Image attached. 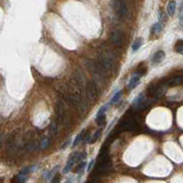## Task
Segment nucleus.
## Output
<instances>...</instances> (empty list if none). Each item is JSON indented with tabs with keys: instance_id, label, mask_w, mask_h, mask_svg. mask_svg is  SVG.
Wrapping results in <instances>:
<instances>
[{
	"instance_id": "nucleus-19",
	"label": "nucleus",
	"mask_w": 183,
	"mask_h": 183,
	"mask_svg": "<svg viewBox=\"0 0 183 183\" xmlns=\"http://www.w3.org/2000/svg\"><path fill=\"white\" fill-rule=\"evenodd\" d=\"M41 148H47L48 145H49V139L48 138H43L42 141H41Z\"/></svg>"
},
{
	"instance_id": "nucleus-2",
	"label": "nucleus",
	"mask_w": 183,
	"mask_h": 183,
	"mask_svg": "<svg viewBox=\"0 0 183 183\" xmlns=\"http://www.w3.org/2000/svg\"><path fill=\"white\" fill-rule=\"evenodd\" d=\"M97 87L96 85L94 84V82H87L86 84V87H85V91H86V94L87 97L88 99V100L90 101H94L97 96Z\"/></svg>"
},
{
	"instance_id": "nucleus-12",
	"label": "nucleus",
	"mask_w": 183,
	"mask_h": 183,
	"mask_svg": "<svg viewBox=\"0 0 183 183\" xmlns=\"http://www.w3.org/2000/svg\"><path fill=\"white\" fill-rule=\"evenodd\" d=\"M49 132H50V134L52 136H55L57 135L58 133V125L55 121H52L51 124H50V127H49Z\"/></svg>"
},
{
	"instance_id": "nucleus-26",
	"label": "nucleus",
	"mask_w": 183,
	"mask_h": 183,
	"mask_svg": "<svg viewBox=\"0 0 183 183\" xmlns=\"http://www.w3.org/2000/svg\"><path fill=\"white\" fill-rule=\"evenodd\" d=\"M0 183H1V179H0Z\"/></svg>"
},
{
	"instance_id": "nucleus-15",
	"label": "nucleus",
	"mask_w": 183,
	"mask_h": 183,
	"mask_svg": "<svg viewBox=\"0 0 183 183\" xmlns=\"http://www.w3.org/2000/svg\"><path fill=\"white\" fill-rule=\"evenodd\" d=\"M121 95H123V91H121V90L118 91V92L113 96V98L111 99V105H115V104L119 101V99H120Z\"/></svg>"
},
{
	"instance_id": "nucleus-3",
	"label": "nucleus",
	"mask_w": 183,
	"mask_h": 183,
	"mask_svg": "<svg viewBox=\"0 0 183 183\" xmlns=\"http://www.w3.org/2000/svg\"><path fill=\"white\" fill-rule=\"evenodd\" d=\"M111 41L113 45L120 47L124 43V35L120 30L116 29L114 32H112V33L111 35Z\"/></svg>"
},
{
	"instance_id": "nucleus-24",
	"label": "nucleus",
	"mask_w": 183,
	"mask_h": 183,
	"mask_svg": "<svg viewBox=\"0 0 183 183\" xmlns=\"http://www.w3.org/2000/svg\"><path fill=\"white\" fill-rule=\"evenodd\" d=\"M179 23H180V25H181V27H183V17L180 19V21H179Z\"/></svg>"
},
{
	"instance_id": "nucleus-23",
	"label": "nucleus",
	"mask_w": 183,
	"mask_h": 183,
	"mask_svg": "<svg viewBox=\"0 0 183 183\" xmlns=\"http://www.w3.org/2000/svg\"><path fill=\"white\" fill-rule=\"evenodd\" d=\"M93 164H94V161L92 160V161H91V162H90V164L88 165V166H87V171H89V170L91 169V167H92Z\"/></svg>"
},
{
	"instance_id": "nucleus-10",
	"label": "nucleus",
	"mask_w": 183,
	"mask_h": 183,
	"mask_svg": "<svg viewBox=\"0 0 183 183\" xmlns=\"http://www.w3.org/2000/svg\"><path fill=\"white\" fill-rule=\"evenodd\" d=\"M164 57H165V53L163 51H158L153 56V62L156 63V64L160 63L161 61L164 59Z\"/></svg>"
},
{
	"instance_id": "nucleus-9",
	"label": "nucleus",
	"mask_w": 183,
	"mask_h": 183,
	"mask_svg": "<svg viewBox=\"0 0 183 183\" xmlns=\"http://www.w3.org/2000/svg\"><path fill=\"white\" fill-rule=\"evenodd\" d=\"M28 177L27 175H22V174H19L18 176L14 177L11 180V183H25L27 180Z\"/></svg>"
},
{
	"instance_id": "nucleus-1",
	"label": "nucleus",
	"mask_w": 183,
	"mask_h": 183,
	"mask_svg": "<svg viewBox=\"0 0 183 183\" xmlns=\"http://www.w3.org/2000/svg\"><path fill=\"white\" fill-rule=\"evenodd\" d=\"M113 8L120 17H126L128 15V8L123 0H115L113 2Z\"/></svg>"
},
{
	"instance_id": "nucleus-17",
	"label": "nucleus",
	"mask_w": 183,
	"mask_h": 183,
	"mask_svg": "<svg viewBox=\"0 0 183 183\" xmlns=\"http://www.w3.org/2000/svg\"><path fill=\"white\" fill-rule=\"evenodd\" d=\"M175 49H176V52H177V53L183 54V41H178L176 43Z\"/></svg>"
},
{
	"instance_id": "nucleus-5",
	"label": "nucleus",
	"mask_w": 183,
	"mask_h": 183,
	"mask_svg": "<svg viewBox=\"0 0 183 183\" xmlns=\"http://www.w3.org/2000/svg\"><path fill=\"white\" fill-rule=\"evenodd\" d=\"M56 113H57V116L61 119V120H64V118L66 117V112H65V109L63 105L61 104L60 102L57 103L56 105Z\"/></svg>"
},
{
	"instance_id": "nucleus-6",
	"label": "nucleus",
	"mask_w": 183,
	"mask_h": 183,
	"mask_svg": "<svg viewBox=\"0 0 183 183\" xmlns=\"http://www.w3.org/2000/svg\"><path fill=\"white\" fill-rule=\"evenodd\" d=\"M96 120H97L99 125H101L103 124V121L105 120V109H104V107H102V108L99 111V112L97 114Z\"/></svg>"
},
{
	"instance_id": "nucleus-20",
	"label": "nucleus",
	"mask_w": 183,
	"mask_h": 183,
	"mask_svg": "<svg viewBox=\"0 0 183 183\" xmlns=\"http://www.w3.org/2000/svg\"><path fill=\"white\" fill-rule=\"evenodd\" d=\"M85 166H86V162L80 163V164L78 165V166L77 167V169H75V172H80L81 170H83V169L85 167Z\"/></svg>"
},
{
	"instance_id": "nucleus-16",
	"label": "nucleus",
	"mask_w": 183,
	"mask_h": 183,
	"mask_svg": "<svg viewBox=\"0 0 183 183\" xmlns=\"http://www.w3.org/2000/svg\"><path fill=\"white\" fill-rule=\"evenodd\" d=\"M161 29H162V24L160 23V22H157V23H156V24H154V26L152 27V33H158V32H161Z\"/></svg>"
},
{
	"instance_id": "nucleus-22",
	"label": "nucleus",
	"mask_w": 183,
	"mask_h": 183,
	"mask_svg": "<svg viewBox=\"0 0 183 183\" xmlns=\"http://www.w3.org/2000/svg\"><path fill=\"white\" fill-rule=\"evenodd\" d=\"M86 157H87V155H86L85 153H83V154H80V155H78V161H82L83 159H85V158H86Z\"/></svg>"
},
{
	"instance_id": "nucleus-18",
	"label": "nucleus",
	"mask_w": 183,
	"mask_h": 183,
	"mask_svg": "<svg viewBox=\"0 0 183 183\" xmlns=\"http://www.w3.org/2000/svg\"><path fill=\"white\" fill-rule=\"evenodd\" d=\"M100 131H97L95 133H94V135H93V137H92V138H91L89 141H88V143L89 144H93V143H95L98 139H99V137L100 136Z\"/></svg>"
},
{
	"instance_id": "nucleus-13",
	"label": "nucleus",
	"mask_w": 183,
	"mask_h": 183,
	"mask_svg": "<svg viewBox=\"0 0 183 183\" xmlns=\"http://www.w3.org/2000/svg\"><path fill=\"white\" fill-rule=\"evenodd\" d=\"M142 44H143V39L142 38H139V39H137L135 41H133V46H132L133 52H137V51H138L140 49V47L142 46Z\"/></svg>"
},
{
	"instance_id": "nucleus-14",
	"label": "nucleus",
	"mask_w": 183,
	"mask_h": 183,
	"mask_svg": "<svg viewBox=\"0 0 183 183\" xmlns=\"http://www.w3.org/2000/svg\"><path fill=\"white\" fill-rule=\"evenodd\" d=\"M139 79H140V77H133V78L130 80V82H129V84H128V88H129V89L134 88V87L137 86V84L139 83Z\"/></svg>"
},
{
	"instance_id": "nucleus-4",
	"label": "nucleus",
	"mask_w": 183,
	"mask_h": 183,
	"mask_svg": "<svg viewBox=\"0 0 183 183\" xmlns=\"http://www.w3.org/2000/svg\"><path fill=\"white\" fill-rule=\"evenodd\" d=\"M78 152H75V153H74L70 157H69V159H68V161H67V163H66V166H65V169H64V170H63V173H67V172H69L72 169H73V166H74V165H75V163L78 161Z\"/></svg>"
},
{
	"instance_id": "nucleus-11",
	"label": "nucleus",
	"mask_w": 183,
	"mask_h": 183,
	"mask_svg": "<svg viewBox=\"0 0 183 183\" xmlns=\"http://www.w3.org/2000/svg\"><path fill=\"white\" fill-rule=\"evenodd\" d=\"M86 134H87V131H86V130H84L83 132H81L77 137H75V141H74V143H73V146L78 145V144L80 141H84Z\"/></svg>"
},
{
	"instance_id": "nucleus-7",
	"label": "nucleus",
	"mask_w": 183,
	"mask_h": 183,
	"mask_svg": "<svg viewBox=\"0 0 183 183\" xmlns=\"http://www.w3.org/2000/svg\"><path fill=\"white\" fill-rule=\"evenodd\" d=\"M182 82V78L181 77H174L170 79H169L167 81H166V86H176V85H179Z\"/></svg>"
},
{
	"instance_id": "nucleus-8",
	"label": "nucleus",
	"mask_w": 183,
	"mask_h": 183,
	"mask_svg": "<svg viewBox=\"0 0 183 183\" xmlns=\"http://www.w3.org/2000/svg\"><path fill=\"white\" fill-rule=\"evenodd\" d=\"M175 10H176V2L175 1H170L169 2L166 6V12L169 14V16H173L175 14Z\"/></svg>"
},
{
	"instance_id": "nucleus-21",
	"label": "nucleus",
	"mask_w": 183,
	"mask_h": 183,
	"mask_svg": "<svg viewBox=\"0 0 183 183\" xmlns=\"http://www.w3.org/2000/svg\"><path fill=\"white\" fill-rule=\"evenodd\" d=\"M60 179H61V176H60L59 174H56L54 177H53L52 183H59V182H60Z\"/></svg>"
},
{
	"instance_id": "nucleus-25",
	"label": "nucleus",
	"mask_w": 183,
	"mask_h": 183,
	"mask_svg": "<svg viewBox=\"0 0 183 183\" xmlns=\"http://www.w3.org/2000/svg\"><path fill=\"white\" fill-rule=\"evenodd\" d=\"M2 139H3V137H2V134H0V145H1V142H2Z\"/></svg>"
}]
</instances>
